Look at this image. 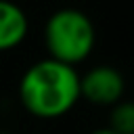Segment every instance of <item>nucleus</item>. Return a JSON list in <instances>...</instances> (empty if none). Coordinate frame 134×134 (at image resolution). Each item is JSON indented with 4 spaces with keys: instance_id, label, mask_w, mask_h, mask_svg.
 <instances>
[{
    "instance_id": "f257e3e1",
    "label": "nucleus",
    "mask_w": 134,
    "mask_h": 134,
    "mask_svg": "<svg viewBox=\"0 0 134 134\" xmlns=\"http://www.w3.org/2000/svg\"><path fill=\"white\" fill-rule=\"evenodd\" d=\"M19 100L23 109L36 117H61L80 100V73L75 67L54 59H40L23 71L19 80Z\"/></svg>"
},
{
    "instance_id": "f03ea898",
    "label": "nucleus",
    "mask_w": 134,
    "mask_h": 134,
    "mask_svg": "<svg viewBox=\"0 0 134 134\" xmlns=\"http://www.w3.org/2000/svg\"><path fill=\"white\" fill-rule=\"evenodd\" d=\"M94 42V23L80 8H59L44 23V46L48 50V59H54L59 63L75 67L90 57Z\"/></svg>"
},
{
    "instance_id": "7ed1b4c3",
    "label": "nucleus",
    "mask_w": 134,
    "mask_h": 134,
    "mask_svg": "<svg viewBox=\"0 0 134 134\" xmlns=\"http://www.w3.org/2000/svg\"><path fill=\"white\" fill-rule=\"evenodd\" d=\"M126 92V80L113 65H94L80 75V98L96 107H113Z\"/></svg>"
},
{
    "instance_id": "20e7f679",
    "label": "nucleus",
    "mask_w": 134,
    "mask_h": 134,
    "mask_svg": "<svg viewBox=\"0 0 134 134\" xmlns=\"http://www.w3.org/2000/svg\"><path fill=\"white\" fill-rule=\"evenodd\" d=\"M27 29L25 10L10 0H0V52L19 46L25 40Z\"/></svg>"
},
{
    "instance_id": "39448f33",
    "label": "nucleus",
    "mask_w": 134,
    "mask_h": 134,
    "mask_svg": "<svg viewBox=\"0 0 134 134\" xmlns=\"http://www.w3.org/2000/svg\"><path fill=\"white\" fill-rule=\"evenodd\" d=\"M109 130L115 134H134V100H119L111 107Z\"/></svg>"
},
{
    "instance_id": "423d86ee",
    "label": "nucleus",
    "mask_w": 134,
    "mask_h": 134,
    "mask_svg": "<svg viewBox=\"0 0 134 134\" xmlns=\"http://www.w3.org/2000/svg\"><path fill=\"white\" fill-rule=\"evenodd\" d=\"M90 134H115V132L109 130V128H96V130H92Z\"/></svg>"
},
{
    "instance_id": "0eeeda50",
    "label": "nucleus",
    "mask_w": 134,
    "mask_h": 134,
    "mask_svg": "<svg viewBox=\"0 0 134 134\" xmlns=\"http://www.w3.org/2000/svg\"><path fill=\"white\" fill-rule=\"evenodd\" d=\"M0 134H15L13 130H0Z\"/></svg>"
}]
</instances>
